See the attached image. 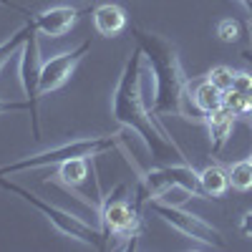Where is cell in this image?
I'll list each match as a JSON object with an SVG mask.
<instances>
[{
    "mask_svg": "<svg viewBox=\"0 0 252 252\" xmlns=\"http://www.w3.org/2000/svg\"><path fill=\"white\" fill-rule=\"evenodd\" d=\"M247 114H250V116H252V103H250V111H247Z\"/></svg>",
    "mask_w": 252,
    "mask_h": 252,
    "instance_id": "obj_26",
    "label": "cell"
},
{
    "mask_svg": "<svg viewBox=\"0 0 252 252\" xmlns=\"http://www.w3.org/2000/svg\"><path fill=\"white\" fill-rule=\"evenodd\" d=\"M94 26L101 35L114 38L126 28V10L114 3H103V5L94 8Z\"/></svg>",
    "mask_w": 252,
    "mask_h": 252,
    "instance_id": "obj_12",
    "label": "cell"
},
{
    "mask_svg": "<svg viewBox=\"0 0 252 252\" xmlns=\"http://www.w3.org/2000/svg\"><path fill=\"white\" fill-rule=\"evenodd\" d=\"M204 78H207V81H212L217 89L229 91V89H232V83H235V71H232V68H227V66H215Z\"/></svg>",
    "mask_w": 252,
    "mask_h": 252,
    "instance_id": "obj_18",
    "label": "cell"
},
{
    "mask_svg": "<svg viewBox=\"0 0 252 252\" xmlns=\"http://www.w3.org/2000/svg\"><path fill=\"white\" fill-rule=\"evenodd\" d=\"M250 164H252V154H250Z\"/></svg>",
    "mask_w": 252,
    "mask_h": 252,
    "instance_id": "obj_28",
    "label": "cell"
},
{
    "mask_svg": "<svg viewBox=\"0 0 252 252\" xmlns=\"http://www.w3.org/2000/svg\"><path fill=\"white\" fill-rule=\"evenodd\" d=\"M78 15H81L78 8L56 5V8H46L43 13L33 15V26L38 28V33H43V35L61 38L78 23Z\"/></svg>",
    "mask_w": 252,
    "mask_h": 252,
    "instance_id": "obj_10",
    "label": "cell"
},
{
    "mask_svg": "<svg viewBox=\"0 0 252 252\" xmlns=\"http://www.w3.org/2000/svg\"><path fill=\"white\" fill-rule=\"evenodd\" d=\"M136 46L144 51V58L149 61L154 76L152 111L157 116H179L204 124V114L194 106L192 94H189V78L177 48L164 35L152 31H136Z\"/></svg>",
    "mask_w": 252,
    "mask_h": 252,
    "instance_id": "obj_2",
    "label": "cell"
},
{
    "mask_svg": "<svg viewBox=\"0 0 252 252\" xmlns=\"http://www.w3.org/2000/svg\"><path fill=\"white\" fill-rule=\"evenodd\" d=\"M28 101H3L0 98V116L5 114H18V111H28Z\"/></svg>",
    "mask_w": 252,
    "mask_h": 252,
    "instance_id": "obj_22",
    "label": "cell"
},
{
    "mask_svg": "<svg viewBox=\"0 0 252 252\" xmlns=\"http://www.w3.org/2000/svg\"><path fill=\"white\" fill-rule=\"evenodd\" d=\"M232 89L240 91V94H245V96L250 98V94H252V73H250V71H235Z\"/></svg>",
    "mask_w": 252,
    "mask_h": 252,
    "instance_id": "obj_21",
    "label": "cell"
},
{
    "mask_svg": "<svg viewBox=\"0 0 252 252\" xmlns=\"http://www.w3.org/2000/svg\"><path fill=\"white\" fill-rule=\"evenodd\" d=\"M28 31H31V20H28L23 28H18L15 33H10V38H5L3 43H0V71H3V66H5V63H8L20 48H23Z\"/></svg>",
    "mask_w": 252,
    "mask_h": 252,
    "instance_id": "obj_16",
    "label": "cell"
},
{
    "mask_svg": "<svg viewBox=\"0 0 252 252\" xmlns=\"http://www.w3.org/2000/svg\"><path fill=\"white\" fill-rule=\"evenodd\" d=\"M136 204L126 199V184H116L106 197H101L98 220L103 240H119L124 247H134L139 232H141V217Z\"/></svg>",
    "mask_w": 252,
    "mask_h": 252,
    "instance_id": "obj_5",
    "label": "cell"
},
{
    "mask_svg": "<svg viewBox=\"0 0 252 252\" xmlns=\"http://www.w3.org/2000/svg\"><path fill=\"white\" fill-rule=\"evenodd\" d=\"M0 187H3L5 192H10V194H18L23 202H28L33 209H38V212L43 215L61 235H66V237H71V240H76V242H81V245H86V247H106V245H103L106 240H103L101 229L86 224L81 217L66 212V209H61V207H56V204H51V202H46V199H40L38 194L31 192V189L20 187V184H15V182H8L5 177H0Z\"/></svg>",
    "mask_w": 252,
    "mask_h": 252,
    "instance_id": "obj_4",
    "label": "cell"
},
{
    "mask_svg": "<svg viewBox=\"0 0 252 252\" xmlns=\"http://www.w3.org/2000/svg\"><path fill=\"white\" fill-rule=\"evenodd\" d=\"M192 101H194V106L207 116L209 111H215V109L224 106V91L217 89L212 81L204 78L202 83H197V89H194V94H192Z\"/></svg>",
    "mask_w": 252,
    "mask_h": 252,
    "instance_id": "obj_13",
    "label": "cell"
},
{
    "mask_svg": "<svg viewBox=\"0 0 252 252\" xmlns=\"http://www.w3.org/2000/svg\"><path fill=\"white\" fill-rule=\"evenodd\" d=\"M235 119H237V114L229 111L227 106H220V109L209 111L204 116V126L209 131V149H212V154H220L227 146L229 136H232V129H235Z\"/></svg>",
    "mask_w": 252,
    "mask_h": 252,
    "instance_id": "obj_11",
    "label": "cell"
},
{
    "mask_svg": "<svg viewBox=\"0 0 252 252\" xmlns=\"http://www.w3.org/2000/svg\"><path fill=\"white\" fill-rule=\"evenodd\" d=\"M240 232L245 237H252V212H245L242 220H240Z\"/></svg>",
    "mask_w": 252,
    "mask_h": 252,
    "instance_id": "obj_23",
    "label": "cell"
},
{
    "mask_svg": "<svg viewBox=\"0 0 252 252\" xmlns=\"http://www.w3.org/2000/svg\"><path fill=\"white\" fill-rule=\"evenodd\" d=\"M217 35L224 40V43H237L240 35H242V26H240V20H235V18H224V20H220V26H217Z\"/></svg>",
    "mask_w": 252,
    "mask_h": 252,
    "instance_id": "obj_19",
    "label": "cell"
},
{
    "mask_svg": "<svg viewBox=\"0 0 252 252\" xmlns=\"http://www.w3.org/2000/svg\"><path fill=\"white\" fill-rule=\"evenodd\" d=\"M227 174H229V187L237 189V192H250L252 189V164H250V159L232 164Z\"/></svg>",
    "mask_w": 252,
    "mask_h": 252,
    "instance_id": "obj_17",
    "label": "cell"
},
{
    "mask_svg": "<svg viewBox=\"0 0 252 252\" xmlns=\"http://www.w3.org/2000/svg\"><path fill=\"white\" fill-rule=\"evenodd\" d=\"M119 146V136H91V139H73L68 144H61L56 149H46V152H38L31 157H23L18 161L3 164L0 166V177H8V174H20V172H28V169H43V166H58L68 159H94L101 157L106 152H114Z\"/></svg>",
    "mask_w": 252,
    "mask_h": 252,
    "instance_id": "obj_3",
    "label": "cell"
},
{
    "mask_svg": "<svg viewBox=\"0 0 252 252\" xmlns=\"http://www.w3.org/2000/svg\"><path fill=\"white\" fill-rule=\"evenodd\" d=\"M89 51H91V38H86L83 43H78L73 51H63V53L51 56L48 61H43V66H40V81H38L40 96H46V94L61 89L63 83L73 76L78 61L86 56Z\"/></svg>",
    "mask_w": 252,
    "mask_h": 252,
    "instance_id": "obj_9",
    "label": "cell"
},
{
    "mask_svg": "<svg viewBox=\"0 0 252 252\" xmlns=\"http://www.w3.org/2000/svg\"><path fill=\"white\" fill-rule=\"evenodd\" d=\"M224 106L229 111H235L237 116H242V114L250 111V98L245 94L235 91V89H229V91H224Z\"/></svg>",
    "mask_w": 252,
    "mask_h": 252,
    "instance_id": "obj_20",
    "label": "cell"
},
{
    "mask_svg": "<svg viewBox=\"0 0 252 252\" xmlns=\"http://www.w3.org/2000/svg\"><path fill=\"white\" fill-rule=\"evenodd\" d=\"M149 207L152 212L166 222L172 229L182 232L184 237H189L192 242H199L202 247H212V250H224V240H222V232L217 227H212L209 222H204L202 217L187 212L179 204H172V202H164V199H149Z\"/></svg>",
    "mask_w": 252,
    "mask_h": 252,
    "instance_id": "obj_7",
    "label": "cell"
},
{
    "mask_svg": "<svg viewBox=\"0 0 252 252\" xmlns=\"http://www.w3.org/2000/svg\"><path fill=\"white\" fill-rule=\"evenodd\" d=\"M89 177V159H68L58 164L56 172V182H61L66 189H76L78 184H83Z\"/></svg>",
    "mask_w": 252,
    "mask_h": 252,
    "instance_id": "obj_14",
    "label": "cell"
},
{
    "mask_svg": "<svg viewBox=\"0 0 252 252\" xmlns=\"http://www.w3.org/2000/svg\"><path fill=\"white\" fill-rule=\"evenodd\" d=\"M237 3L247 10V15H250V23H252V0H237Z\"/></svg>",
    "mask_w": 252,
    "mask_h": 252,
    "instance_id": "obj_25",
    "label": "cell"
},
{
    "mask_svg": "<svg viewBox=\"0 0 252 252\" xmlns=\"http://www.w3.org/2000/svg\"><path fill=\"white\" fill-rule=\"evenodd\" d=\"M169 189H184L192 197L197 199H209L207 192L202 189V182H199V172H194L189 164H164V166H154V169L144 172L141 174V182H139V189H136V199L134 204L141 207L144 202L149 199H157L161 197L164 192Z\"/></svg>",
    "mask_w": 252,
    "mask_h": 252,
    "instance_id": "obj_6",
    "label": "cell"
},
{
    "mask_svg": "<svg viewBox=\"0 0 252 252\" xmlns=\"http://www.w3.org/2000/svg\"><path fill=\"white\" fill-rule=\"evenodd\" d=\"M141 58H144V51L139 46L126 56L124 71L111 96V116L119 126L134 131L146 144V149L152 152L157 161H166V159L184 161L187 159L184 152L166 134L164 126L152 116V106H146V101L141 96Z\"/></svg>",
    "mask_w": 252,
    "mask_h": 252,
    "instance_id": "obj_1",
    "label": "cell"
},
{
    "mask_svg": "<svg viewBox=\"0 0 252 252\" xmlns=\"http://www.w3.org/2000/svg\"><path fill=\"white\" fill-rule=\"evenodd\" d=\"M20 66H18V76H20V86H23V94L28 98V111H31V126H33V139H40V121H38V81H40V48H38V28L33 26V18H31V31L26 35V43L20 48Z\"/></svg>",
    "mask_w": 252,
    "mask_h": 252,
    "instance_id": "obj_8",
    "label": "cell"
},
{
    "mask_svg": "<svg viewBox=\"0 0 252 252\" xmlns=\"http://www.w3.org/2000/svg\"><path fill=\"white\" fill-rule=\"evenodd\" d=\"M245 58H250V61H252V56H250V53H245Z\"/></svg>",
    "mask_w": 252,
    "mask_h": 252,
    "instance_id": "obj_27",
    "label": "cell"
},
{
    "mask_svg": "<svg viewBox=\"0 0 252 252\" xmlns=\"http://www.w3.org/2000/svg\"><path fill=\"white\" fill-rule=\"evenodd\" d=\"M199 182H202V189L207 192V197H222L229 189V174L220 164L204 166V169L199 172Z\"/></svg>",
    "mask_w": 252,
    "mask_h": 252,
    "instance_id": "obj_15",
    "label": "cell"
},
{
    "mask_svg": "<svg viewBox=\"0 0 252 252\" xmlns=\"http://www.w3.org/2000/svg\"><path fill=\"white\" fill-rule=\"evenodd\" d=\"M0 5H3V8H10V10H18V13H23V15H28L23 8H20V5H15L13 3V0H0Z\"/></svg>",
    "mask_w": 252,
    "mask_h": 252,
    "instance_id": "obj_24",
    "label": "cell"
}]
</instances>
